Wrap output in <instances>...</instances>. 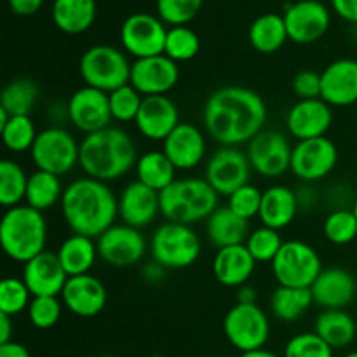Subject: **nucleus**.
Listing matches in <instances>:
<instances>
[{"label": "nucleus", "instance_id": "3", "mask_svg": "<svg viewBox=\"0 0 357 357\" xmlns=\"http://www.w3.org/2000/svg\"><path fill=\"white\" fill-rule=\"evenodd\" d=\"M138 150L131 135L121 128H105L86 135L80 143L79 164L89 178L108 183L126 176L138 164Z\"/></svg>", "mask_w": 357, "mask_h": 357}, {"label": "nucleus", "instance_id": "42", "mask_svg": "<svg viewBox=\"0 0 357 357\" xmlns=\"http://www.w3.org/2000/svg\"><path fill=\"white\" fill-rule=\"evenodd\" d=\"M323 232L337 246L352 243L357 237V218L352 209H335L326 216Z\"/></svg>", "mask_w": 357, "mask_h": 357}, {"label": "nucleus", "instance_id": "46", "mask_svg": "<svg viewBox=\"0 0 357 357\" xmlns=\"http://www.w3.org/2000/svg\"><path fill=\"white\" fill-rule=\"evenodd\" d=\"M61 310L63 302L58 296H33L28 307V317L37 330H49L56 326L61 317Z\"/></svg>", "mask_w": 357, "mask_h": 357}, {"label": "nucleus", "instance_id": "53", "mask_svg": "<svg viewBox=\"0 0 357 357\" xmlns=\"http://www.w3.org/2000/svg\"><path fill=\"white\" fill-rule=\"evenodd\" d=\"M164 271H166V268H164L162 265H159L157 261H152V264H149L145 268H143V278H145L146 282L155 284V282L162 281Z\"/></svg>", "mask_w": 357, "mask_h": 357}, {"label": "nucleus", "instance_id": "30", "mask_svg": "<svg viewBox=\"0 0 357 357\" xmlns=\"http://www.w3.org/2000/svg\"><path fill=\"white\" fill-rule=\"evenodd\" d=\"M96 20V0H54L52 21L61 31L79 35Z\"/></svg>", "mask_w": 357, "mask_h": 357}, {"label": "nucleus", "instance_id": "51", "mask_svg": "<svg viewBox=\"0 0 357 357\" xmlns=\"http://www.w3.org/2000/svg\"><path fill=\"white\" fill-rule=\"evenodd\" d=\"M10 10L17 16H31L42 7L44 0H7Z\"/></svg>", "mask_w": 357, "mask_h": 357}, {"label": "nucleus", "instance_id": "33", "mask_svg": "<svg viewBox=\"0 0 357 357\" xmlns=\"http://www.w3.org/2000/svg\"><path fill=\"white\" fill-rule=\"evenodd\" d=\"M248 37H250V44L253 45L255 51L261 52V54H272V52L279 51L289 38L284 16L274 13L261 14L251 23Z\"/></svg>", "mask_w": 357, "mask_h": 357}, {"label": "nucleus", "instance_id": "52", "mask_svg": "<svg viewBox=\"0 0 357 357\" xmlns=\"http://www.w3.org/2000/svg\"><path fill=\"white\" fill-rule=\"evenodd\" d=\"M0 357H30V352L23 344L9 342V344H0Z\"/></svg>", "mask_w": 357, "mask_h": 357}, {"label": "nucleus", "instance_id": "14", "mask_svg": "<svg viewBox=\"0 0 357 357\" xmlns=\"http://www.w3.org/2000/svg\"><path fill=\"white\" fill-rule=\"evenodd\" d=\"M248 159L251 167L265 178L282 176L291 169L293 146L279 131H261L248 143Z\"/></svg>", "mask_w": 357, "mask_h": 357}, {"label": "nucleus", "instance_id": "17", "mask_svg": "<svg viewBox=\"0 0 357 357\" xmlns=\"http://www.w3.org/2000/svg\"><path fill=\"white\" fill-rule=\"evenodd\" d=\"M178 80H180L178 63L167 58L166 54H159L152 58L135 59L129 84L145 98L167 94L176 86Z\"/></svg>", "mask_w": 357, "mask_h": 357}, {"label": "nucleus", "instance_id": "26", "mask_svg": "<svg viewBox=\"0 0 357 357\" xmlns=\"http://www.w3.org/2000/svg\"><path fill=\"white\" fill-rule=\"evenodd\" d=\"M160 213L159 192L146 187L142 181H131L119 197V216L135 229L149 227Z\"/></svg>", "mask_w": 357, "mask_h": 357}, {"label": "nucleus", "instance_id": "59", "mask_svg": "<svg viewBox=\"0 0 357 357\" xmlns=\"http://www.w3.org/2000/svg\"><path fill=\"white\" fill-rule=\"evenodd\" d=\"M89 357H96V356H89Z\"/></svg>", "mask_w": 357, "mask_h": 357}, {"label": "nucleus", "instance_id": "54", "mask_svg": "<svg viewBox=\"0 0 357 357\" xmlns=\"http://www.w3.org/2000/svg\"><path fill=\"white\" fill-rule=\"evenodd\" d=\"M13 317L0 314V344H9L13 342Z\"/></svg>", "mask_w": 357, "mask_h": 357}, {"label": "nucleus", "instance_id": "58", "mask_svg": "<svg viewBox=\"0 0 357 357\" xmlns=\"http://www.w3.org/2000/svg\"><path fill=\"white\" fill-rule=\"evenodd\" d=\"M352 211H354V215H356V218H357V201H356V204H354V208H352Z\"/></svg>", "mask_w": 357, "mask_h": 357}, {"label": "nucleus", "instance_id": "35", "mask_svg": "<svg viewBox=\"0 0 357 357\" xmlns=\"http://www.w3.org/2000/svg\"><path fill=\"white\" fill-rule=\"evenodd\" d=\"M63 192L65 188L61 187V180L56 174L47 173V171L37 169L28 178L26 187V204L37 211L44 213L47 209L54 208L58 202H61Z\"/></svg>", "mask_w": 357, "mask_h": 357}, {"label": "nucleus", "instance_id": "32", "mask_svg": "<svg viewBox=\"0 0 357 357\" xmlns=\"http://www.w3.org/2000/svg\"><path fill=\"white\" fill-rule=\"evenodd\" d=\"M56 255H58L59 261H61L68 278L89 274L94 261L100 257L94 239L86 236H77V234L63 241Z\"/></svg>", "mask_w": 357, "mask_h": 357}, {"label": "nucleus", "instance_id": "23", "mask_svg": "<svg viewBox=\"0 0 357 357\" xmlns=\"http://www.w3.org/2000/svg\"><path fill=\"white\" fill-rule=\"evenodd\" d=\"M23 281L33 296H61L68 281L58 255L44 251L23 267Z\"/></svg>", "mask_w": 357, "mask_h": 357}, {"label": "nucleus", "instance_id": "41", "mask_svg": "<svg viewBox=\"0 0 357 357\" xmlns=\"http://www.w3.org/2000/svg\"><path fill=\"white\" fill-rule=\"evenodd\" d=\"M244 244H246L248 251H250L257 264H272L279 251H281L284 241H282L279 230L261 225L260 229H255L248 236Z\"/></svg>", "mask_w": 357, "mask_h": 357}, {"label": "nucleus", "instance_id": "1", "mask_svg": "<svg viewBox=\"0 0 357 357\" xmlns=\"http://www.w3.org/2000/svg\"><path fill=\"white\" fill-rule=\"evenodd\" d=\"M202 122L215 142L222 146L250 143L267 122V105L253 89L225 86L208 98Z\"/></svg>", "mask_w": 357, "mask_h": 357}, {"label": "nucleus", "instance_id": "12", "mask_svg": "<svg viewBox=\"0 0 357 357\" xmlns=\"http://www.w3.org/2000/svg\"><path fill=\"white\" fill-rule=\"evenodd\" d=\"M251 169L248 153L237 146H222L206 164V181L218 195L230 197L237 188L250 183Z\"/></svg>", "mask_w": 357, "mask_h": 357}, {"label": "nucleus", "instance_id": "28", "mask_svg": "<svg viewBox=\"0 0 357 357\" xmlns=\"http://www.w3.org/2000/svg\"><path fill=\"white\" fill-rule=\"evenodd\" d=\"M298 206V195L291 188L284 185H272L264 192L258 218L264 227L282 230L293 223Z\"/></svg>", "mask_w": 357, "mask_h": 357}, {"label": "nucleus", "instance_id": "31", "mask_svg": "<svg viewBox=\"0 0 357 357\" xmlns=\"http://www.w3.org/2000/svg\"><path fill=\"white\" fill-rule=\"evenodd\" d=\"M314 333L319 335L331 349H344L351 345L357 337L354 317L344 309L323 310L314 324Z\"/></svg>", "mask_w": 357, "mask_h": 357}, {"label": "nucleus", "instance_id": "50", "mask_svg": "<svg viewBox=\"0 0 357 357\" xmlns=\"http://www.w3.org/2000/svg\"><path fill=\"white\" fill-rule=\"evenodd\" d=\"M331 6L338 16L357 24V0H331Z\"/></svg>", "mask_w": 357, "mask_h": 357}, {"label": "nucleus", "instance_id": "15", "mask_svg": "<svg viewBox=\"0 0 357 357\" xmlns=\"http://www.w3.org/2000/svg\"><path fill=\"white\" fill-rule=\"evenodd\" d=\"M98 255L105 264L124 268L139 264L146 253V241L139 229L129 225H114L98 237Z\"/></svg>", "mask_w": 357, "mask_h": 357}, {"label": "nucleus", "instance_id": "37", "mask_svg": "<svg viewBox=\"0 0 357 357\" xmlns=\"http://www.w3.org/2000/svg\"><path fill=\"white\" fill-rule=\"evenodd\" d=\"M38 98V87L30 79H14L3 87L0 94V108L10 117L14 115H30Z\"/></svg>", "mask_w": 357, "mask_h": 357}, {"label": "nucleus", "instance_id": "47", "mask_svg": "<svg viewBox=\"0 0 357 357\" xmlns=\"http://www.w3.org/2000/svg\"><path fill=\"white\" fill-rule=\"evenodd\" d=\"M284 357H333V349L317 333H300L289 338Z\"/></svg>", "mask_w": 357, "mask_h": 357}, {"label": "nucleus", "instance_id": "10", "mask_svg": "<svg viewBox=\"0 0 357 357\" xmlns=\"http://www.w3.org/2000/svg\"><path fill=\"white\" fill-rule=\"evenodd\" d=\"M223 333L237 351H258L268 342L271 323L267 314L257 303H236L223 319Z\"/></svg>", "mask_w": 357, "mask_h": 357}, {"label": "nucleus", "instance_id": "29", "mask_svg": "<svg viewBox=\"0 0 357 357\" xmlns=\"http://www.w3.org/2000/svg\"><path fill=\"white\" fill-rule=\"evenodd\" d=\"M206 232L211 244L218 250L246 243L250 236V222L241 218L229 206L218 208L206 220Z\"/></svg>", "mask_w": 357, "mask_h": 357}, {"label": "nucleus", "instance_id": "18", "mask_svg": "<svg viewBox=\"0 0 357 357\" xmlns=\"http://www.w3.org/2000/svg\"><path fill=\"white\" fill-rule=\"evenodd\" d=\"M330 10L319 0H300L291 3L284 13L288 37L295 44L319 40L330 28Z\"/></svg>", "mask_w": 357, "mask_h": 357}, {"label": "nucleus", "instance_id": "25", "mask_svg": "<svg viewBox=\"0 0 357 357\" xmlns=\"http://www.w3.org/2000/svg\"><path fill=\"white\" fill-rule=\"evenodd\" d=\"M314 303L324 310L345 309L357 295V281L349 271L340 267L323 268L319 278L310 286Z\"/></svg>", "mask_w": 357, "mask_h": 357}, {"label": "nucleus", "instance_id": "4", "mask_svg": "<svg viewBox=\"0 0 357 357\" xmlns=\"http://www.w3.org/2000/svg\"><path fill=\"white\" fill-rule=\"evenodd\" d=\"M47 223L44 213L20 204L9 208L0 222V244L10 260L28 264L45 251Z\"/></svg>", "mask_w": 357, "mask_h": 357}, {"label": "nucleus", "instance_id": "2", "mask_svg": "<svg viewBox=\"0 0 357 357\" xmlns=\"http://www.w3.org/2000/svg\"><path fill=\"white\" fill-rule=\"evenodd\" d=\"M61 215L66 227L77 236L98 239L119 216V199L105 181L79 178L63 192Z\"/></svg>", "mask_w": 357, "mask_h": 357}, {"label": "nucleus", "instance_id": "36", "mask_svg": "<svg viewBox=\"0 0 357 357\" xmlns=\"http://www.w3.org/2000/svg\"><path fill=\"white\" fill-rule=\"evenodd\" d=\"M314 303L310 288H289L278 286L271 296V309L278 319L284 323H293L300 319Z\"/></svg>", "mask_w": 357, "mask_h": 357}, {"label": "nucleus", "instance_id": "27", "mask_svg": "<svg viewBox=\"0 0 357 357\" xmlns=\"http://www.w3.org/2000/svg\"><path fill=\"white\" fill-rule=\"evenodd\" d=\"M257 261L248 251L246 244H237L218 250L213 260V274L220 284L227 288H241L253 275Z\"/></svg>", "mask_w": 357, "mask_h": 357}, {"label": "nucleus", "instance_id": "20", "mask_svg": "<svg viewBox=\"0 0 357 357\" xmlns=\"http://www.w3.org/2000/svg\"><path fill=\"white\" fill-rule=\"evenodd\" d=\"M135 124L143 138L164 142L180 124V112L174 101L166 94L145 96Z\"/></svg>", "mask_w": 357, "mask_h": 357}, {"label": "nucleus", "instance_id": "21", "mask_svg": "<svg viewBox=\"0 0 357 357\" xmlns=\"http://www.w3.org/2000/svg\"><path fill=\"white\" fill-rule=\"evenodd\" d=\"M162 152L176 169H194L206 157L204 132L190 122H180L162 142Z\"/></svg>", "mask_w": 357, "mask_h": 357}, {"label": "nucleus", "instance_id": "7", "mask_svg": "<svg viewBox=\"0 0 357 357\" xmlns=\"http://www.w3.org/2000/svg\"><path fill=\"white\" fill-rule=\"evenodd\" d=\"M201 239L190 225L167 222L157 227L150 243L153 261L164 268L192 267L201 257Z\"/></svg>", "mask_w": 357, "mask_h": 357}, {"label": "nucleus", "instance_id": "11", "mask_svg": "<svg viewBox=\"0 0 357 357\" xmlns=\"http://www.w3.org/2000/svg\"><path fill=\"white\" fill-rule=\"evenodd\" d=\"M166 37V23L149 13L131 14L121 26L122 47L136 59L164 54Z\"/></svg>", "mask_w": 357, "mask_h": 357}, {"label": "nucleus", "instance_id": "22", "mask_svg": "<svg viewBox=\"0 0 357 357\" xmlns=\"http://www.w3.org/2000/svg\"><path fill=\"white\" fill-rule=\"evenodd\" d=\"M321 100L330 107H351L357 103V59H337L323 70Z\"/></svg>", "mask_w": 357, "mask_h": 357}, {"label": "nucleus", "instance_id": "44", "mask_svg": "<svg viewBox=\"0 0 357 357\" xmlns=\"http://www.w3.org/2000/svg\"><path fill=\"white\" fill-rule=\"evenodd\" d=\"M108 98H110V112L114 121H119V122L136 121L139 108H142L143 96L131 86V84H126V86L112 91V93L108 94Z\"/></svg>", "mask_w": 357, "mask_h": 357}, {"label": "nucleus", "instance_id": "38", "mask_svg": "<svg viewBox=\"0 0 357 357\" xmlns=\"http://www.w3.org/2000/svg\"><path fill=\"white\" fill-rule=\"evenodd\" d=\"M28 178L17 162L3 159L0 162V202L3 208H14L26 197Z\"/></svg>", "mask_w": 357, "mask_h": 357}, {"label": "nucleus", "instance_id": "19", "mask_svg": "<svg viewBox=\"0 0 357 357\" xmlns=\"http://www.w3.org/2000/svg\"><path fill=\"white\" fill-rule=\"evenodd\" d=\"M333 124V110L324 100H300L286 115V128L296 142L323 138Z\"/></svg>", "mask_w": 357, "mask_h": 357}, {"label": "nucleus", "instance_id": "16", "mask_svg": "<svg viewBox=\"0 0 357 357\" xmlns=\"http://www.w3.org/2000/svg\"><path fill=\"white\" fill-rule=\"evenodd\" d=\"M66 115L70 122L84 135H93L101 129L110 128V122L114 121L108 93L89 86L80 87L70 96Z\"/></svg>", "mask_w": 357, "mask_h": 357}, {"label": "nucleus", "instance_id": "45", "mask_svg": "<svg viewBox=\"0 0 357 357\" xmlns=\"http://www.w3.org/2000/svg\"><path fill=\"white\" fill-rule=\"evenodd\" d=\"M204 0H157V13L171 26H185L201 10Z\"/></svg>", "mask_w": 357, "mask_h": 357}, {"label": "nucleus", "instance_id": "34", "mask_svg": "<svg viewBox=\"0 0 357 357\" xmlns=\"http://www.w3.org/2000/svg\"><path fill=\"white\" fill-rule=\"evenodd\" d=\"M136 176L146 187L153 188L155 192H162L176 181V167L173 166L162 150H152L145 152L136 164Z\"/></svg>", "mask_w": 357, "mask_h": 357}, {"label": "nucleus", "instance_id": "9", "mask_svg": "<svg viewBox=\"0 0 357 357\" xmlns=\"http://www.w3.org/2000/svg\"><path fill=\"white\" fill-rule=\"evenodd\" d=\"M30 155L37 169L63 176L79 164L80 143L66 129L52 126L38 132Z\"/></svg>", "mask_w": 357, "mask_h": 357}, {"label": "nucleus", "instance_id": "43", "mask_svg": "<svg viewBox=\"0 0 357 357\" xmlns=\"http://www.w3.org/2000/svg\"><path fill=\"white\" fill-rule=\"evenodd\" d=\"M33 295L30 293L23 279L6 278L0 282V314L17 316L23 310H28Z\"/></svg>", "mask_w": 357, "mask_h": 357}, {"label": "nucleus", "instance_id": "24", "mask_svg": "<svg viewBox=\"0 0 357 357\" xmlns=\"http://www.w3.org/2000/svg\"><path fill=\"white\" fill-rule=\"evenodd\" d=\"M66 309L79 317H94L107 305V288L91 274L68 278L61 293Z\"/></svg>", "mask_w": 357, "mask_h": 357}, {"label": "nucleus", "instance_id": "6", "mask_svg": "<svg viewBox=\"0 0 357 357\" xmlns=\"http://www.w3.org/2000/svg\"><path fill=\"white\" fill-rule=\"evenodd\" d=\"M131 66L128 56L121 49L93 45L80 58L79 72L86 86L110 94L112 91L129 84Z\"/></svg>", "mask_w": 357, "mask_h": 357}, {"label": "nucleus", "instance_id": "56", "mask_svg": "<svg viewBox=\"0 0 357 357\" xmlns=\"http://www.w3.org/2000/svg\"><path fill=\"white\" fill-rule=\"evenodd\" d=\"M241 357H279L275 352L267 351V349H258V351H250V352H243Z\"/></svg>", "mask_w": 357, "mask_h": 357}, {"label": "nucleus", "instance_id": "39", "mask_svg": "<svg viewBox=\"0 0 357 357\" xmlns=\"http://www.w3.org/2000/svg\"><path fill=\"white\" fill-rule=\"evenodd\" d=\"M0 132L6 149L16 153L31 150L38 135L30 115H14L6 124L0 126Z\"/></svg>", "mask_w": 357, "mask_h": 357}, {"label": "nucleus", "instance_id": "40", "mask_svg": "<svg viewBox=\"0 0 357 357\" xmlns=\"http://www.w3.org/2000/svg\"><path fill=\"white\" fill-rule=\"evenodd\" d=\"M199 49H201L199 35L187 24L185 26H171L167 30L164 54L169 59L176 63L190 61L197 56Z\"/></svg>", "mask_w": 357, "mask_h": 357}, {"label": "nucleus", "instance_id": "13", "mask_svg": "<svg viewBox=\"0 0 357 357\" xmlns=\"http://www.w3.org/2000/svg\"><path fill=\"white\" fill-rule=\"evenodd\" d=\"M338 149L330 138L305 139L293 146L291 169L298 180L316 183L324 180L337 167Z\"/></svg>", "mask_w": 357, "mask_h": 357}, {"label": "nucleus", "instance_id": "5", "mask_svg": "<svg viewBox=\"0 0 357 357\" xmlns=\"http://www.w3.org/2000/svg\"><path fill=\"white\" fill-rule=\"evenodd\" d=\"M160 215L167 222L194 225V223L208 220L218 206V197L215 188L206 181V178H183L176 180L159 192Z\"/></svg>", "mask_w": 357, "mask_h": 357}, {"label": "nucleus", "instance_id": "49", "mask_svg": "<svg viewBox=\"0 0 357 357\" xmlns=\"http://www.w3.org/2000/svg\"><path fill=\"white\" fill-rule=\"evenodd\" d=\"M293 93L300 100H319L321 98V73L314 70H302L293 79Z\"/></svg>", "mask_w": 357, "mask_h": 357}, {"label": "nucleus", "instance_id": "57", "mask_svg": "<svg viewBox=\"0 0 357 357\" xmlns=\"http://www.w3.org/2000/svg\"><path fill=\"white\" fill-rule=\"evenodd\" d=\"M345 357H357V351H354V352H349V354L345 356Z\"/></svg>", "mask_w": 357, "mask_h": 357}, {"label": "nucleus", "instance_id": "48", "mask_svg": "<svg viewBox=\"0 0 357 357\" xmlns=\"http://www.w3.org/2000/svg\"><path fill=\"white\" fill-rule=\"evenodd\" d=\"M261 197H264V192L260 190L255 185L246 183L244 187L237 188L232 195L229 197V208L232 209L236 215H239L241 218L248 220L258 216L261 206Z\"/></svg>", "mask_w": 357, "mask_h": 357}, {"label": "nucleus", "instance_id": "8", "mask_svg": "<svg viewBox=\"0 0 357 357\" xmlns=\"http://www.w3.org/2000/svg\"><path fill=\"white\" fill-rule=\"evenodd\" d=\"M271 265L279 286L289 288H310L323 272L319 253L303 241H286Z\"/></svg>", "mask_w": 357, "mask_h": 357}, {"label": "nucleus", "instance_id": "55", "mask_svg": "<svg viewBox=\"0 0 357 357\" xmlns=\"http://www.w3.org/2000/svg\"><path fill=\"white\" fill-rule=\"evenodd\" d=\"M237 303H257V289L253 286H241L237 293Z\"/></svg>", "mask_w": 357, "mask_h": 357}]
</instances>
